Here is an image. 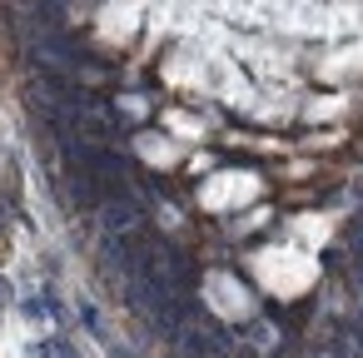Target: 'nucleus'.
I'll return each mask as SVG.
<instances>
[{
	"mask_svg": "<svg viewBox=\"0 0 363 358\" xmlns=\"http://www.w3.org/2000/svg\"><path fill=\"white\" fill-rule=\"evenodd\" d=\"M135 224H140V204H135L130 194L105 204V229H110V239H115V234H135Z\"/></svg>",
	"mask_w": 363,
	"mask_h": 358,
	"instance_id": "1",
	"label": "nucleus"
},
{
	"mask_svg": "<svg viewBox=\"0 0 363 358\" xmlns=\"http://www.w3.org/2000/svg\"><path fill=\"white\" fill-rule=\"evenodd\" d=\"M110 358H135L130 348H120V343H110Z\"/></svg>",
	"mask_w": 363,
	"mask_h": 358,
	"instance_id": "2",
	"label": "nucleus"
},
{
	"mask_svg": "<svg viewBox=\"0 0 363 358\" xmlns=\"http://www.w3.org/2000/svg\"><path fill=\"white\" fill-rule=\"evenodd\" d=\"M6 293H11V289H6V284H0V303H6Z\"/></svg>",
	"mask_w": 363,
	"mask_h": 358,
	"instance_id": "3",
	"label": "nucleus"
}]
</instances>
